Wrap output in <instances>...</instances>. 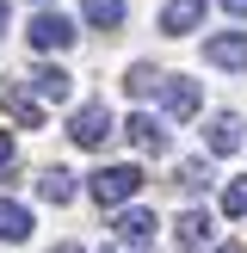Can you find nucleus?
Returning a JSON list of instances; mask_svg holds the SVG:
<instances>
[{"instance_id": "nucleus-1", "label": "nucleus", "mask_w": 247, "mask_h": 253, "mask_svg": "<svg viewBox=\"0 0 247 253\" xmlns=\"http://www.w3.org/2000/svg\"><path fill=\"white\" fill-rule=\"evenodd\" d=\"M86 192H93L99 204H118V210H124L136 192H142V173H136L130 161H118V167H99L93 179H86Z\"/></svg>"}, {"instance_id": "nucleus-2", "label": "nucleus", "mask_w": 247, "mask_h": 253, "mask_svg": "<svg viewBox=\"0 0 247 253\" xmlns=\"http://www.w3.org/2000/svg\"><path fill=\"white\" fill-rule=\"evenodd\" d=\"M198 105H204V93H198L192 74H167L161 81V111L167 118H198Z\"/></svg>"}, {"instance_id": "nucleus-3", "label": "nucleus", "mask_w": 247, "mask_h": 253, "mask_svg": "<svg viewBox=\"0 0 247 253\" xmlns=\"http://www.w3.org/2000/svg\"><path fill=\"white\" fill-rule=\"evenodd\" d=\"M105 136H111V111H105V105H81V111L68 118V142H74V148H99Z\"/></svg>"}, {"instance_id": "nucleus-4", "label": "nucleus", "mask_w": 247, "mask_h": 253, "mask_svg": "<svg viewBox=\"0 0 247 253\" xmlns=\"http://www.w3.org/2000/svg\"><path fill=\"white\" fill-rule=\"evenodd\" d=\"M25 37H31V49H43V56H56V49H68V43H74V25L62 19V12H37V19H31V31H25Z\"/></svg>"}, {"instance_id": "nucleus-5", "label": "nucleus", "mask_w": 247, "mask_h": 253, "mask_svg": "<svg viewBox=\"0 0 247 253\" xmlns=\"http://www.w3.org/2000/svg\"><path fill=\"white\" fill-rule=\"evenodd\" d=\"M204 62L210 68H229V74H247V31H222L204 43Z\"/></svg>"}, {"instance_id": "nucleus-6", "label": "nucleus", "mask_w": 247, "mask_h": 253, "mask_svg": "<svg viewBox=\"0 0 247 253\" xmlns=\"http://www.w3.org/2000/svg\"><path fill=\"white\" fill-rule=\"evenodd\" d=\"M0 105H6V118H12V124H25V130H43V99H37V93H25L19 81H6V86H0Z\"/></svg>"}, {"instance_id": "nucleus-7", "label": "nucleus", "mask_w": 247, "mask_h": 253, "mask_svg": "<svg viewBox=\"0 0 247 253\" xmlns=\"http://www.w3.org/2000/svg\"><path fill=\"white\" fill-rule=\"evenodd\" d=\"M111 229H118V241H124V247H148V241H155V210L124 204L118 216H111Z\"/></svg>"}, {"instance_id": "nucleus-8", "label": "nucleus", "mask_w": 247, "mask_h": 253, "mask_svg": "<svg viewBox=\"0 0 247 253\" xmlns=\"http://www.w3.org/2000/svg\"><path fill=\"white\" fill-rule=\"evenodd\" d=\"M210 148H216V155H235V148H241L247 142V124L241 118H235V111H216V118H210Z\"/></svg>"}, {"instance_id": "nucleus-9", "label": "nucleus", "mask_w": 247, "mask_h": 253, "mask_svg": "<svg viewBox=\"0 0 247 253\" xmlns=\"http://www.w3.org/2000/svg\"><path fill=\"white\" fill-rule=\"evenodd\" d=\"M198 25H204V0H167V6H161V31H198Z\"/></svg>"}, {"instance_id": "nucleus-10", "label": "nucleus", "mask_w": 247, "mask_h": 253, "mask_svg": "<svg viewBox=\"0 0 247 253\" xmlns=\"http://www.w3.org/2000/svg\"><path fill=\"white\" fill-rule=\"evenodd\" d=\"M124 12H130V0H81V19L93 25V31H118Z\"/></svg>"}, {"instance_id": "nucleus-11", "label": "nucleus", "mask_w": 247, "mask_h": 253, "mask_svg": "<svg viewBox=\"0 0 247 253\" xmlns=\"http://www.w3.org/2000/svg\"><path fill=\"white\" fill-rule=\"evenodd\" d=\"M124 136H130L142 155H167V130H161L155 118H130V124H124Z\"/></svg>"}, {"instance_id": "nucleus-12", "label": "nucleus", "mask_w": 247, "mask_h": 253, "mask_svg": "<svg viewBox=\"0 0 247 253\" xmlns=\"http://www.w3.org/2000/svg\"><path fill=\"white\" fill-rule=\"evenodd\" d=\"M31 86H37V99H68V93H74L68 68H56V62H43V68H31Z\"/></svg>"}, {"instance_id": "nucleus-13", "label": "nucleus", "mask_w": 247, "mask_h": 253, "mask_svg": "<svg viewBox=\"0 0 247 253\" xmlns=\"http://www.w3.org/2000/svg\"><path fill=\"white\" fill-rule=\"evenodd\" d=\"M210 247V216L204 210H185L179 216V253H204Z\"/></svg>"}, {"instance_id": "nucleus-14", "label": "nucleus", "mask_w": 247, "mask_h": 253, "mask_svg": "<svg viewBox=\"0 0 247 253\" xmlns=\"http://www.w3.org/2000/svg\"><path fill=\"white\" fill-rule=\"evenodd\" d=\"M25 235H31V210L0 198V241H25Z\"/></svg>"}, {"instance_id": "nucleus-15", "label": "nucleus", "mask_w": 247, "mask_h": 253, "mask_svg": "<svg viewBox=\"0 0 247 253\" xmlns=\"http://www.w3.org/2000/svg\"><path fill=\"white\" fill-rule=\"evenodd\" d=\"M37 192H43V204H68V198H74V179L62 167H43V173H37Z\"/></svg>"}, {"instance_id": "nucleus-16", "label": "nucleus", "mask_w": 247, "mask_h": 253, "mask_svg": "<svg viewBox=\"0 0 247 253\" xmlns=\"http://www.w3.org/2000/svg\"><path fill=\"white\" fill-rule=\"evenodd\" d=\"M161 81H167V74H161L155 62H130V74H124V86H130V93H161Z\"/></svg>"}, {"instance_id": "nucleus-17", "label": "nucleus", "mask_w": 247, "mask_h": 253, "mask_svg": "<svg viewBox=\"0 0 247 253\" xmlns=\"http://www.w3.org/2000/svg\"><path fill=\"white\" fill-rule=\"evenodd\" d=\"M222 216H247V179H229V185H222Z\"/></svg>"}, {"instance_id": "nucleus-18", "label": "nucleus", "mask_w": 247, "mask_h": 253, "mask_svg": "<svg viewBox=\"0 0 247 253\" xmlns=\"http://www.w3.org/2000/svg\"><path fill=\"white\" fill-rule=\"evenodd\" d=\"M179 185H185V192H204V185H210V161H185V167H179Z\"/></svg>"}, {"instance_id": "nucleus-19", "label": "nucleus", "mask_w": 247, "mask_h": 253, "mask_svg": "<svg viewBox=\"0 0 247 253\" xmlns=\"http://www.w3.org/2000/svg\"><path fill=\"white\" fill-rule=\"evenodd\" d=\"M6 167H12V136L0 130V173H6Z\"/></svg>"}, {"instance_id": "nucleus-20", "label": "nucleus", "mask_w": 247, "mask_h": 253, "mask_svg": "<svg viewBox=\"0 0 247 253\" xmlns=\"http://www.w3.org/2000/svg\"><path fill=\"white\" fill-rule=\"evenodd\" d=\"M222 12H235V19H247V0H222Z\"/></svg>"}, {"instance_id": "nucleus-21", "label": "nucleus", "mask_w": 247, "mask_h": 253, "mask_svg": "<svg viewBox=\"0 0 247 253\" xmlns=\"http://www.w3.org/2000/svg\"><path fill=\"white\" fill-rule=\"evenodd\" d=\"M56 253H86V247H74V241H62V247H56Z\"/></svg>"}, {"instance_id": "nucleus-22", "label": "nucleus", "mask_w": 247, "mask_h": 253, "mask_svg": "<svg viewBox=\"0 0 247 253\" xmlns=\"http://www.w3.org/2000/svg\"><path fill=\"white\" fill-rule=\"evenodd\" d=\"M0 37H6V0H0Z\"/></svg>"}, {"instance_id": "nucleus-23", "label": "nucleus", "mask_w": 247, "mask_h": 253, "mask_svg": "<svg viewBox=\"0 0 247 253\" xmlns=\"http://www.w3.org/2000/svg\"><path fill=\"white\" fill-rule=\"evenodd\" d=\"M210 253H241V247H235V241H229V247H210Z\"/></svg>"}, {"instance_id": "nucleus-24", "label": "nucleus", "mask_w": 247, "mask_h": 253, "mask_svg": "<svg viewBox=\"0 0 247 253\" xmlns=\"http://www.w3.org/2000/svg\"><path fill=\"white\" fill-rule=\"evenodd\" d=\"M118 253H130V247H118Z\"/></svg>"}]
</instances>
